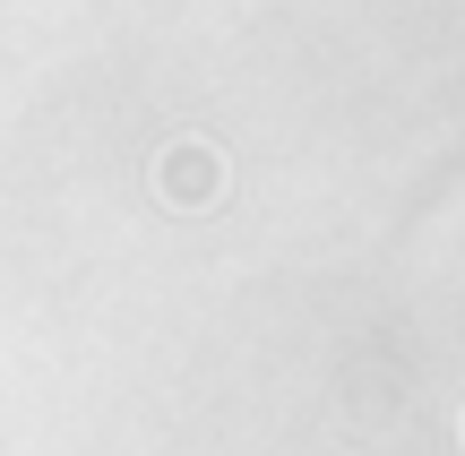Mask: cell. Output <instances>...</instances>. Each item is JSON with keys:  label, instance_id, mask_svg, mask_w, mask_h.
Segmentation results:
<instances>
[{"label": "cell", "instance_id": "cell-1", "mask_svg": "<svg viewBox=\"0 0 465 456\" xmlns=\"http://www.w3.org/2000/svg\"><path fill=\"white\" fill-rule=\"evenodd\" d=\"M155 189H164V207H216L224 199V155L207 147V138H182V147H164V164H155Z\"/></svg>", "mask_w": 465, "mask_h": 456}, {"label": "cell", "instance_id": "cell-2", "mask_svg": "<svg viewBox=\"0 0 465 456\" xmlns=\"http://www.w3.org/2000/svg\"><path fill=\"white\" fill-rule=\"evenodd\" d=\"M457 431H465V422H457Z\"/></svg>", "mask_w": 465, "mask_h": 456}]
</instances>
